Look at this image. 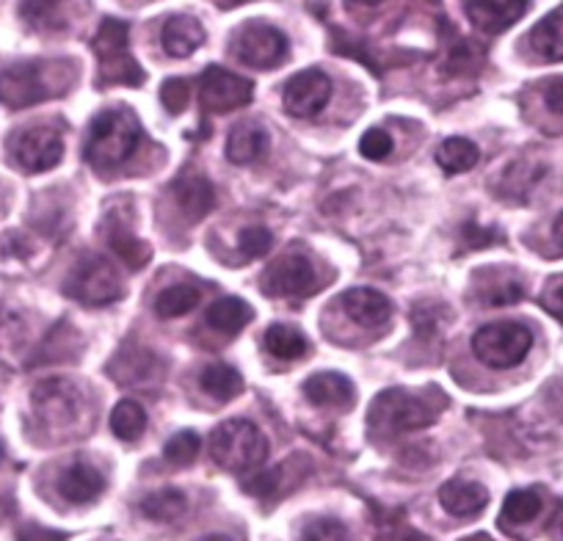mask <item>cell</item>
Here are the masks:
<instances>
[{"label": "cell", "instance_id": "1", "mask_svg": "<svg viewBox=\"0 0 563 541\" xmlns=\"http://www.w3.org/2000/svg\"><path fill=\"white\" fill-rule=\"evenodd\" d=\"M141 142V122L130 108H106L89 122L84 158L91 169H119Z\"/></svg>", "mask_w": 563, "mask_h": 541}, {"label": "cell", "instance_id": "2", "mask_svg": "<svg viewBox=\"0 0 563 541\" xmlns=\"http://www.w3.org/2000/svg\"><path fill=\"white\" fill-rule=\"evenodd\" d=\"M440 418L434 395L409 393V389H384L376 395L367 412V429L373 437H398L409 431L429 429Z\"/></svg>", "mask_w": 563, "mask_h": 541}, {"label": "cell", "instance_id": "3", "mask_svg": "<svg viewBox=\"0 0 563 541\" xmlns=\"http://www.w3.org/2000/svg\"><path fill=\"white\" fill-rule=\"evenodd\" d=\"M210 456L227 473H252L268 456V442L252 420H227L213 431Z\"/></svg>", "mask_w": 563, "mask_h": 541}, {"label": "cell", "instance_id": "4", "mask_svg": "<svg viewBox=\"0 0 563 541\" xmlns=\"http://www.w3.org/2000/svg\"><path fill=\"white\" fill-rule=\"evenodd\" d=\"M95 53L100 58V86H141L144 69L130 56V25L117 18H106L97 29Z\"/></svg>", "mask_w": 563, "mask_h": 541}, {"label": "cell", "instance_id": "5", "mask_svg": "<svg viewBox=\"0 0 563 541\" xmlns=\"http://www.w3.org/2000/svg\"><path fill=\"white\" fill-rule=\"evenodd\" d=\"M530 349H533V332L517 321L486 323L473 334L475 356L495 371L517 367L530 354Z\"/></svg>", "mask_w": 563, "mask_h": 541}, {"label": "cell", "instance_id": "6", "mask_svg": "<svg viewBox=\"0 0 563 541\" xmlns=\"http://www.w3.org/2000/svg\"><path fill=\"white\" fill-rule=\"evenodd\" d=\"M64 294L86 307H106L122 296V283L113 265L100 254H86L69 274Z\"/></svg>", "mask_w": 563, "mask_h": 541}, {"label": "cell", "instance_id": "7", "mask_svg": "<svg viewBox=\"0 0 563 541\" xmlns=\"http://www.w3.org/2000/svg\"><path fill=\"white\" fill-rule=\"evenodd\" d=\"M9 150H12L14 164L23 172H29V175L53 169L64 158L62 133L56 128H45V124H36V128H25L20 133H14L12 142H9Z\"/></svg>", "mask_w": 563, "mask_h": 541}, {"label": "cell", "instance_id": "8", "mask_svg": "<svg viewBox=\"0 0 563 541\" xmlns=\"http://www.w3.org/2000/svg\"><path fill=\"white\" fill-rule=\"evenodd\" d=\"M232 53L238 56V62L254 69H274L288 56V36L274 25L246 23L235 34Z\"/></svg>", "mask_w": 563, "mask_h": 541}, {"label": "cell", "instance_id": "9", "mask_svg": "<svg viewBox=\"0 0 563 541\" xmlns=\"http://www.w3.org/2000/svg\"><path fill=\"white\" fill-rule=\"evenodd\" d=\"M321 288L318 270L305 254H285L276 260L263 277V290L276 299H305Z\"/></svg>", "mask_w": 563, "mask_h": 541}, {"label": "cell", "instance_id": "10", "mask_svg": "<svg viewBox=\"0 0 563 541\" xmlns=\"http://www.w3.org/2000/svg\"><path fill=\"white\" fill-rule=\"evenodd\" d=\"M254 97L252 80L230 73L224 67H208L199 78V102L210 113H230L249 106Z\"/></svg>", "mask_w": 563, "mask_h": 541}, {"label": "cell", "instance_id": "11", "mask_svg": "<svg viewBox=\"0 0 563 541\" xmlns=\"http://www.w3.org/2000/svg\"><path fill=\"white\" fill-rule=\"evenodd\" d=\"M332 100V80L321 69H305L294 75L282 89L285 111L296 119H312L323 111Z\"/></svg>", "mask_w": 563, "mask_h": 541}, {"label": "cell", "instance_id": "12", "mask_svg": "<svg viewBox=\"0 0 563 541\" xmlns=\"http://www.w3.org/2000/svg\"><path fill=\"white\" fill-rule=\"evenodd\" d=\"M53 95H56V89L47 84L42 64L25 62L18 64V67H9L7 73H0V102L3 106L29 108Z\"/></svg>", "mask_w": 563, "mask_h": 541}, {"label": "cell", "instance_id": "13", "mask_svg": "<svg viewBox=\"0 0 563 541\" xmlns=\"http://www.w3.org/2000/svg\"><path fill=\"white\" fill-rule=\"evenodd\" d=\"M78 389L64 378H51L34 389V409L45 423L67 426L78 418Z\"/></svg>", "mask_w": 563, "mask_h": 541}, {"label": "cell", "instance_id": "14", "mask_svg": "<svg viewBox=\"0 0 563 541\" xmlns=\"http://www.w3.org/2000/svg\"><path fill=\"white\" fill-rule=\"evenodd\" d=\"M528 12V0H467V18L484 34H503Z\"/></svg>", "mask_w": 563, "mask_h": 541}, {"label": "cell", "instance_id": "15", "mask_svg": "<svg viewBox=\"0 0 563 541\" xmlns=\"http://www.w3.org/2000/svg\"><path fill=\"white\" fill-rule=\"evenodd\" d=\"M305 395L310 404L321 406V409H351L354 406V384L343 373H316L305 382Z\"/></svg>", "mask_w": 563, "mask_h": 541}, {"label": "cell", "instance_id": "16", "mask_svg": "<svg viewBox=\"0 0 563 541\" xmlns=\"http://www.w3.org/2000/svg\"><path fill=\"white\" fill-rule=\"evenodd\" d=\"M340 305H343L345 316H349L351 321L360 323V327L365 329L384 327V323L389 321V316H393V305H389L387 296L378 294V290L373 288L349 290V294H343Z\"/></svg>", "mask_w": 563, "mask_h": 541}, {"label": "cell", "instance_id": "17", "mask_svg": "<svg viewBox=\"0 0 563 541\" xmlns=\"http://www.w3.org/2000/svg\"><path fill=\"white\" fill-rule=\"evenodd\" d=\"M440 503L451 517H459V519L478 517V514L486 508V503H489V489L475 484V481L453 478L448 481V484H442Z\"/></svg>", "mask_w": 563, "mask_h": 541}, {"label": "cell", "instance_id": "18", "mask_svg": "<svg viewBox=\"0 0 563 541\" xmlns=\"http://www.w3.org/2000/svg\"><path fill=\"white\" fill-rule=\"evenodd\" d=\"M172 194H175L177 205H180V210L191 221H202L216 205L213 186H210L208 177L199 175V172H188V175L177 177L175 186H172Z\"/></svg>", "mask_w": 563, "mask_h": 541}, {"label": "cell", "instance_id": "19", "mask_svg": "<svg viewBox=\"0 0 563 541\" xmlns=\"http://www.w3.org/2000/svg\"><path fill=\"white\" fill-rule=\"evenodd\" d=\"M161 45L172 58H188L205 45L202 23L188 14H172L161 29Z\"/></svg>", "mask_w": 563, "mask_h": 541}, {"label": "cell", "instance_id": "20", "mask_svg": "<svg viewBox=\"0 0 563 541\" xmlns=\"http://www.w3.org/2000/svg\"><path fill=\"white\" fill-rule=\"evenodd\" d=\"M106 489V478L97 467L86 462H75L58 475V495L69 503H89L102 495Z\"/></svg>", "mask_w": 563, "mask_h": 541}, {"label": "cell", "instance_id": "21", "mask_svg": "<svg viewBox=\"0 0 563 541\" xmlns=\"http://www.w3.org/2000/svg\"><path fill=\"white\" fill-rule=\"evenodd\" d=\"M268 144L271 139L265 128H260V124H252V122L235 124L230 139H227V158L238 166H249L268 153Z\"/></svg>", "mask_w": 563, "mask_h": 541}, {"label": "cell", "instance_id": "22", "mask_svg": "<svg viewBox=\"0 0 563 541\" xmlns=\"http://www.w3.org/2000/svg\"><path fill=\"white\" fill-rule=\"evenodd\" d=\"M252 318H254V312L246 301L238 299V296H224V299L213 301V305L208 307V316H205V321H208V327H213L216 332L230 334L232 338V334H241L243 327H246Z\"/></svg>", "mask_w": 563, "mask_h": 541}, {"label": "cell", "instance_id": "23", "mask_svg": "<svg viewBox=\"0 0 563 541\" xmlns=\"http://www.w3.org/2000/svg\"><path fill=\"white\" fill-rule=\"evenodd\" d=\"M20 14L36 31H62L69 20V0H23Z\"/></svg>", "mask_w": 563, "mask_h": 541}, {"label": "cell", "instance_id": "24", "mask_svg": "<svg viewBox=\"0 0 563 541\" xmlns=\"http://www.w3.org/2000/svg\"><path fill=\"white\" fill-rule=\"evenodd\" d=\"M108 243H111V252L117 254L130 270L144 268V265L150 263V257H153V249L141 241V238H135L128 227L117 224V221H111V227H108Z\"/></svg>", "mask_w": 563, "mask_h": 541}, {"label": "cell", "instance_id": "25", "mask_svg": "<svg viewBox=\"0 0 563 541\" xmlns=\"http://www.w3.org/2000/svg\"><path fill=\"white\" fill-rule=\"evenodd\" d=\"M263 345L271 356H276L282 362L301 360L310 351V343H307L305 334L296 327H288V323H274V327H268Z\"/></svg>", "mask_w": 563, "mask_h": 541}, {"label": "cell", "instance_id": "26", "mask_svg": "<svg viewBox=\"0 0 563 541\" xmlns=\"http://www.w3.org/2000/svg\"><path fill=\"white\" fill-rule=\"evenodd\" d=\"M434 158L445 175H464V172H470L481 161V150L475 147L470 139L453 135V139H445V142L437 147Z\"/></svg>", "mask_w": 563, "mask_h": 541}, {"label": "cell", "instance_id": "27", "mask_svg": "<svg viewBox=\"0 0 563 541\" xmlns=\"http://www.w3.org/2000/svg\"><path fill=\"white\" fill-rule=\"evenodd\" d=\"M199 384L208 395H213L216 400L227 404V400H235L238 395L243 393V378L241 373L232 365H224V362H216V365H208L199 376Z\"/></svg>", "mask_w": 563, "mask_h": 541}, {"label": "cell", "instance_id": "28", "mask_svg": "<svg viewBox=\"0 0 563 541\" xmlns=\"http://www.w3.org/2000/svg\"><path fill=\"white\" fill-rule=\"evenodd\" d=\"M530 47L547 62H563V14H550L530 31Z\"/></svg>", "mask_w": 563, "mask_h": 541}, {"label": "cell", "instance_id": "29", "mask_svg": "<svg viewBox=\"0 0 563 541\" xmlns=\"http://www.w3.org/2000/svg\"><path fill=\"white\" fill-rule=\"evenodd\" d=\"M147 429V412L139 400H119L111 412V431L124 442H135Z\"/></svg>", "mask_w": 563, "mask_h": 541}, {"label": "cell", "instance_id": "30", "mask_svg": "<svg viewBox=\"0 0 563 541\" xmlns=\"http://www.w3.org/2000/svg\"><path fill=\"white\" fill-rule=\"evenodd\" d=\"M541 497L539 492L533 489H517L506 497L500 511V522L508 525V528H517V525H528L533 522L536 517L541 514Z\"/></svg>", "mask_w": 563, "mask_h": 541}, {"label": "cell", "instance_id": "31", "mask_svg": "<svg viewBox=\"0 0 563 541\" xmlns=\"http://www.w3.org/2000/svg\"><path fill=\"white\" fill-rule=\"evenodd\" d=\"M199 299H202V294H199V288H194V285H172V288H166L164 294L155 299V312H158L161 318H183L188 316L191 310H197Z\"/></svg>", "mask_w": 563, "mask_h": 541}, {"label": "cell", "instance_id": "32", "mask_svg": "<svg viewBox=\"0 0 563 541\" xmlns=\"http://www.w3.org/2000/svg\"><path fill=\"white\" fill-rule=\"evenodd\" d=\"M186 495L177 489H158L141 500V514L155 522H172V519L186 514Z\"/></svg>", "mask_w": 563, "mask_h": 541}, {"label": "cell", "instance_id": "33", "mask_svg": "<svg viewBox=\"0 0 563 541\" xmlns=\"http://www.w3.org/2000/svg\"><path fill=\"white\" fill-rule=\"evenodd\" d=\"M495 283H478V299L489 307H508L514 301H519L525 296L522 283L517 277L503 279L500 270H495Z\"/></svg>", "mask_w": 563, "mask_h": 541}, {"label": "cell", "instance_id": "34", "mask_svg": "<svg viewBox=\"0 0 563 541\" xmlns=\"http://www.w3.org/2000/svg\"><path fill=\"white\" fill-rule=\"evenodd\" d=\"M155 356L150 351H122V354L113 360V365H124L128 373H119V382L122 384H141L150 382V373H153Z\"/></svg>", "mask_w": 563, "mask_h": 541}, {"label": "cell", "instance_id": "35", "mask_svg": "<svg viewBox=\"0 0 563 541\" xmlns=\"http://www.w3.org/2000/svg\"><path fill=\"white\" fill-rule=\"evenodd\" d=\"M199 448H202V440H199L197 431H177L164 445V459L175 467H188L197 459Z\"/></svg>", "mask_w": 563, "mask_h": 541}, {"label": "cell", "instance_id": "36", "mask_svg": "<svg viewBox=\"0 0 563 541\" xmlns=\"http://www.w3.org/2000/svg\"><path fill=\"white\" fill-rule=\"evenodd\" d=\"M271 246H274V235L265 227H246L241 232V238H238V249H241V254L246 260L265 257L271 252Z\"/></svg>", "mask_w": 563, "mask_h": 541}, {"label": "cell", "instance_id": "37", "mask_svg": "<svg viewBox=\"0 0 563 541\" xmlns=\"http://www.w3.org/2000/svg\"><path fill=\"white\" fill-rule=\"evenodd\" d=\"M393 150H395L393 135L382 128H371L360 139V153H362V158H367V161L389 158V155H393Z\"/></svg>", "mask_w": 563, "mask_h": 541}, {"label": "cell", "instance_id": "38", "mask_svg": "<svg viewBox=\"0 0 563 541\" xmlns=\"http://www.w3.org/2000/svg\"><path fill=\"white\" fill-rule=\"evenodd\" d=\"M481 64H484L481 62V53L475 51L467 40H459L456 45H453L451 56H448V73L467 75V73H475Z\"/></svg>", "mask_w": 563, "mask_h": 541}, {"label": "cell", "instance_id": "39", "mask_svg": "<svg viewBox=\"0 0 563 541\" xmlns=\"http://www.w3.org/2000/svg\"><path fill=\"white\" fill-rule=\"evenodd\" d=\"M188 100H191V86H188L186 78H169L164 86H161V102L169 113H183L186 111Z\"/></svg>", "mask_w": 563, "mask_h": 541}, {"label": "cell", "instance_id": "40", "mask_svg": "<svg viewBox=\"0 0 563 541\" xmlns=\"http://www.w3.org/2000/svg\"><path fill=\"white\" fill-rule=\"evenodd\" d=\"M305 539H349V528L340 519H316L301 530Z\"/></svg>", "mask_w": 563, "mask_h": 541}, {"label": "cell", "instance_id": "41", "mask_svg": "<svg viewBox=\"0 0 563 541\" xmlns=\"http://www.w3.org/2000/svg\"><path fill=\"white\" fill-rule=\"evenodd\" d=\"M462 238L470 249H486L492 246V243L500 241L503 235L497 230H492V227H478L475 221H467V224H464Z\"/></svg>", "mask_w": 563, "mask_h": 541}, {"label": "cell", "instance_id": "42", "mask_svg": "<svg viewBox=\"0 0 563 541\" xmlns=\"http://www.w3.org/2000/svg\"><path fill=\"white\" fill-rule=\"evenodd\" d=\"M541 307H544L552 318L563 321V277H555L547 283L544 294H541Z\"/></svg>", "mask_w": 563, "mask_h": 541}, {"label": "cell", "instance_id": "43", "mask_svg": "<svg viewBox=\"0 0 563 541\" xmlns=\"http://www.w3.org/2000/svg\"><path fill=\"white\" fill-rule=\"evenodd\" d=\"M544 102L550 111L563 113V78H552L544 89Z\"/></svg>", "mask_w": 563, "mask_h": 541}, {"label": "cell", "instance_id": "44", "mask_svg": "<svg viewBox=\"0 0 563 541\" xmlns=\"http://www.w3.org/2000/svg\"><path fill=\"white\" fill-rule=\"evenodd\" d=\"M20 539H64V533H56V530H23Z\"/></svg>", "mask_w": 563, "mask_h": 541}, {"label": "cell", "instance_id": "45", "mask_svg": "<svg viewBox=\"0 0 563 541\" xmlns=\"http://www.w3.org/2000/svg\"><path fill=\"white\" fill-rule=\"evenodd\" d=\"M552 235H555V243L561 246V252H563V213L558 216L555 224H552Z\"/></svg>", "mask_w": 563, "mask_h": 541}, {"label": "cell", "instance_id": "46", "mask_svg": "<svg viewBox=\"0 0 563 541\" xmlns=\"http://www.w3.org/2000/svg\"><path fill=\"white\" fill-rule=\"evenodd\" d=\"M213 3L221 9H235V7H243V3H249V0H213Z\"/></svg>", "mask_w": 563, "mask_h": 541}, {"label": "cell", "instance_id": "47", "mask_svg": "<svg viewBox=\"0 0 563 541\" xmlns=\"http://www.w3.org/2000/svg\"><path fill=\"white\" fill-rule=\"evenodd\" d=\"M354 3H360V7H378L384 0H354Z\"/></svg>", "mask_w": 563, "mask_h": 541}, {"label": "cell", "instance_id": "48", "mask_svg": "<svg viewBox=\"0 0 563 541\" xmlns=\"http://www.w3.org/2000/svg\"><path fill=\"white\" fill-rule=\"evenodd\" d=\"M3 456H7V451H3V445H0V462H3Z\"/></svg>", "mask_w": 563, "mask_h": 541}, {"label": "cell", "instance_id": "49", "mask_svg": "<svg viewBox=\"0 0 563 541\" xmlns=\"http://www.w3.org/2000/svg\"><path fill=\"white\" fill-rule=\"evenodd\" d=\"M429 3H437V0H429Z\"/></svg>", "mask_w": 563, "mask_h": 541}]
</instances>
